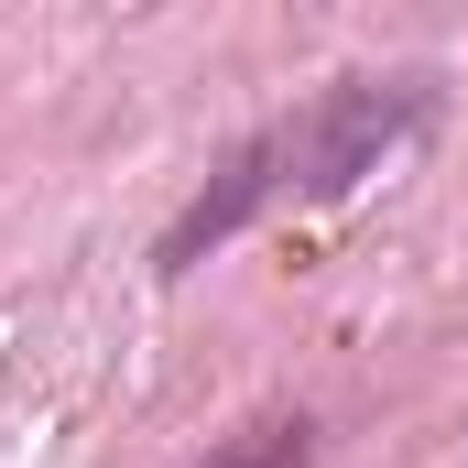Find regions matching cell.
<instances>
[{
  "label": "cell",
  "mask_w": 468,
  "mask_h": 468,
  "mask_svg": "<svg viewBox=\"0 0 468 468\" xmlns=\"http://www.w3.org/2000/svg\"><path fill=\"white\" fill-rule=\"evenodd\" d=\"M425 110H436V77H338L316 110L272 120L283 197H349L403 131H425Z\"/></svg>",
  "instance_id": "obj_1"
},
{
  "label": "cell",
  "mask_w": 468,
  "mask_h": 468,
  "mask_svg": "<svg viewBox=\"0 0 468 468\" xmlns=\"http://www.w3.org/2000/svg\"><path fill=\"white\" fill-rule=\"evenodd\" d=\"M272 197H283V164H272V131H250V142H239L229 164H218V186H207V197H197V207H186V218L164 229L153 272H197V250L239 239L250 218H261V207H272Z\"/></svg>",
  "instance_id": "obj_2"
},
{
  "label": "cell",
  "mask_w": 468,
  "mask_h": 468,
  "mask_svg": "<svg viewBox=\"0 0 468 468\" xmlns=\"http://www.w3.org/2000/svg\"><path fill=\"white\" fill-rule=\"evenodd\" d=\"M305 458H316V425H305V414H261V425L218 436L197 468H305Z\"/></svg>",
  "instance_id": "obj_3"
}]
</instances>
